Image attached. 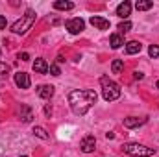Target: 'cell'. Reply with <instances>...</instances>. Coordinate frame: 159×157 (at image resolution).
<instances>
[{
    "mask_svg": "<svg viewBox=\"0 0 159 157\" xmlns=\"http://www.w3.org/2000/svg\"><path fill=\"white\" fill-rule=\"evenodd\" d=\"M96 92L94 91H89V89H76V91H70L69 92V104H70V109L74 115L83 117L94 104H96Z\"/></svg>",
    "mask_w": 159,
    "mask_h": 157,
    "instance_id": "1",
    "label": "cell"
},
{
    "mask_svg": "<svg viewBox=\"0 0 159 157\" xmlns=\"http://www.w3.org/2000/svg\"><path fill=\"white\" fill-rule=\"evenodd\" d=\"M34 22H35V11H34V9H28V11L11 26V32L17 34V35H24L28 30H32Z\"/></svg>",
    "mask_w": 159,
    "mask_h": 157,
    "instance_id": "2",
    "label": "cell"
},
{
    "mask_svg": "<svg viewBox=\"0 0 159 157\" xmlns=\"http://www.w3.org/2000/svg\"><path fill=\"white\" fill-rule=\"evenodd\" d=\"M100 85H102V96L106 102H115L117 98H120V87L113 79H109L107 76H102Z\"/></svg>",
    "mask_w": 159,
    "mask_h": 157,
    "instance_id": "3",
    "label": "cell"
},
{
    "mask_svg": "<svg viewBox=\"0 0 159 157\" xmlns=\"http://www.w3.org/2000/svg\"><path fill=\"white\" fill-rule=\"evenodd\" d=\"M122 152L135 157H150L156 154V148H148V146L139 144V142H126V144H122Z\"/></svg>",
    "mask_w": 159,
    "mask_h": 157,
    "instance_id": "4",
    "label": "cell"
},
{
    "mask_svg": "<svg viewBox=\"0 0 159 157\" xmlns=\"http://www.w3.org/2000/svg\"><path fill=\"white\" fill-rule=\"evenodd\" d=\"M65 28H67L72 35H78V34L83 32L85 22H83V19H80V17H76V19H69V20L65 22Z\"/></svg>",
    "mask_w": 159,
    "mask_h": 157,
    "instance_id": "5",
    "label": "cell"
},
{
    "mask_svg": "<svg viewBox=\"0 0 159 157\" xmlns=\"http://www.w3.org/2000/svg\"><path fill=\"white\" fill-rule=\"evenodd\" d=\"M80 148H81L83 154L94 152V150H96V137H94V135H85V137L81 139V142H80Z\"/></svg>",
    "mask_w": 159,
    "mask_h": 157,
    "instance_id": "6",
    "label": "cell"
},
{
    "mask_svg": "<svg viewBox=\"0 0 159 157\" xmlns=\"http://www.w3.org/2000/svg\"><path fill=\"white\" fill-rule=\"evenodd\" d=\"M146 117H128L124 118V128H128V129H133V128H139V126H143V124H146Z\"/></svg>",
    "mask_w": 159,
    "mask_h": 157,
    "instance_id": "7",
    "label": "cell"
},
{
    "mask_svg": "<svg viewBox=\"0 0 159 157\" xmlns=\"http://www.w3.org/2000/svg\"><path fill=\"white\" fill-rule=\"evenodd\" d=\"M89 22L96 28V30H109V20L107 19H104V17H98V15H93L91 19H89Z\"/></svg>",
    "mask_w": 159,
    "mask_h": 157,
    "instance_id": "8",
    "label": "cell"
},
{
    "mask_svg": "<svg viewBox=\"0 0 159 157\" xmlns=\"http://www.w3.org/2000/svg\"><path fill=\"white\" fill-rule=\"evenodd\" d=\"M15 83H17V87L19 89H30V76L26 74V72H17L15 74Z\"/></svg>",
    "mask_w": 159,
    "mask_h": 157,
    "instance_id": "9",
    "label": "cell"
},
{
    "mask_svg": "<svg viewBox=\"0 0 159 157\" xmlns=\"http://www.w3.org/2000/svg\"><path fill=\"white\" fill-rule=\"evenodd\" d=\"M129 13H131V2H122L117 6V15H119L120 19H128L129 17Z\"/></svg>",
    "mask_w": 159,
    "mask_h": 157,
    "instance_id": "10",
    "label": "cell"
},
{
    "mask_svg": "<svg viewBox=\"0 0 159 157\" xmlns=\"http://www.w3.org/2000/svg\"><path fill=\"white\" fill-rule=\"evenodd\" d=\"M37 94H39L43 100H50L54 96V87L52 85H39L37 87Z\"/></svg>",
    "mask_w": 159,
    "mask_h": 157,
    "instance_id": "11",
    "label": "cell"
},
{
    "mask_svg": "<svg viewBox=\"0 0 159 157\" xmlns=\"http://www.w3.org/2000/svg\"><path fill=\"white\" fill-rule=\"evenodd\" d=\"M34 70H35L37 74H46V72H48V63H46L43 57H37V59L34 61Z\"/></svg>",
    "mask_w": 159,
    "mask_h": 157,
    "instance_id": "12",
    "label": "cell"
},
{
    "mask_svg": "<svg viewBox=\"0 0 159 157\" xmlns=\"http://www.w3.org/2000/svg\"><path fill=\"white\" fill-rule=\"evenodd\" d=\"M141 50H143V44H141L139 41H129V43H126V54L133 56V54H139Z\"/></svg>",
    "mask_w": 159,
    "mask_h": 157,
    "instance_id": "13",
    "label": "cell"
},
{
    "mask_svg": "<svg viewBox=\"0 0 159 157\" xmlns=\"http://www.w3.org/2000/svg\"><path fill=\"white\" fill-rule=\"evenodd\" d=\"M109 44H111L113 50H119L120 46L124 44V37H122L120 34H113V35L109 37Z\"/></svg>",
    "mask_w": 159,
    "mask_h": 157,
    "instance_id": "14",
    "label": "cell"
},
{
    "mask_svg": "<svg viewBox=\"0 0 159 157\" xmlns=\"http://www.w3.org/2000/svg\"><path fill=\"white\" fill-rule=\"evenodd\" d=\"M20 118H22V122H32V118H34L32 107H28V105H20Z\"/></svg>",
    "mask_w": 159,
    "mask_h": 157,
    "instance_id": "15",
    "label": "cell"
},
{
    "mask_svg": "<svg viewBox=\"0 0 159 157\" xmlns=\"http://www.w3.org/2000/svg\"><path fill=\"white\" fill-rule=\"evenodd\" d=\"M135 7H137L139 11H148V9L154 7V2H152V0H137V2H135Z\"/></svg>",
    "mask_w": 159,
    "mask_h": 157,
    "instance_id": "16",
    "label": "cell"
},
{
    "mask_svg": "<svg viewBox=\"0 0 159 157\" xmlns=\"http://www.w3.org/2000/svg\"><path fill=\"white\" fill-rule=\"evenodd\" d=\"M54 7L56 9H61V11H69V9L74 7V4L72 2H67V0H56L54 2Z\"/></svg>",
    "mask_w": 159,
    "mask_h": 157,
    "instance_id": "17",
    "label": "cell"
},
{
    "mask_svg": "<svg viewBox=\"0 0 159 157\" xmlns=\"http://www.w3.org/2000/svg\"><path fill=\"white\" fill-rule=\"evenodd\" d=\"M34 135H35L37 139H41V141H48V139H50V135L46 133V129L41 128V126H35V128H34Z\"/></svg>",
    "mask_w": 159,
    "mask_h": 157,
    "instance_id": "18",
    "label": "cell"
},
{
    "mask_svg": "<svg viewBox=\"0 0 159 157\" xmlns=\"http://www.w3.org/2000/svg\"><path fill=\"white\" fill-rule=\"evenodd\" d=\"M111 70H113V74H120V72L124 70V61H122V59H115V61L111 63Z\"/></svg>",
    "mask_w": 159,
    "mask_h": 157,
    "instance_id": "19",
    "label": "cell"
},
{
    "mask_svg": "<svg viewBox=\"0 0 159 157\" xmlns=\"http://www.w3.org/2000/svg\"><path fill=\"white\" fill-rule=\"evenodd\" d=\"M9 72H11L9 65H6L4 61H0V79H6L7 76H9Z\"/></svg>",
    "mask_w": 159,
    "mask_h": 157,
    "instance_id": "20",
    "label": "cell"
},
{
    "mask_svg": "<svg viewBox=\"0 0 159 157\" xmlns=\"http://www.w3.org/2000/svg\"><path fill=\"white\" fill-rule=\"evenodd\" d=\"M148 56H150V57H154V59H157V57H159V46H157V44H152V46L148 48Z\"/></svg>",
    "mask_w": 159,
    "mask_h": 157,
    "instance_id": "21",
    "label": "cell"
},
{
    "mask_svg": "<svg viewBox=\"0 0 159 157\" xmlns=\"http://www.w3.org/2000/svg\"><path fill=\"white\" fill-rule=\"evenodd\" d=\"M119 30H120V34H126V32H129V30H131V22H129V20H124V22H120V24H119Z\"/></svg>",
    "mask_w": 159,
    "mask_h": 157,
    "instance_id": "22",
    "label": "cell"
},
{
    "mask_svg": "<svg viewBox=\"0 0 159 157\" xmlns=\"http://www.w3.org/2000/svg\"><path fill=\"white\" fill-rule=\"evenodd\" d=\"M48 70L52 72V76H59V74H61V70H59V67H57L56 63H54V65H50V67H48Z\"/></svg>",
    "mask_w": 159,
    "mask_h": 157,
    "instance_id": "23",
    "label": "cell"
},
{
    "mask_svg": "<svg viewBox=\"0 0 159 157\" xmlns=\"http://www.w3.org/2000/svg\"><path fill=\"white\" fill-rule=\"evenodd\" d=\"M44 115H46V117H48V118L52 117V107H50V105H48V104H46V105H44Z\"/></svg>",
    "mask_w": 159,
    "mask_h": 157,
    "instance_id": "24",
    "label": "cell"
},
{
    "mask_svg": "<svg viewBox=\"0 0 159 157\" xmlns=\"http://www.w3.org/2000/svg\"><path fill=\"white\" fill-rule=\"evenodd\" d=\"M6 26H7V20H6V19H4V17L0 15V30H4Z\"/></svg>",
    "mask_w": 159,
    "mask_h": 157,
    "instance_id": "25",
    "label": "cell"
},
{
    "mask_svg": "<svg viewBox=\"0 0 159 157\" xmlns=\"http://www.w3.org/2000/svg\"><path fill=\"white\" fill-rule=\"evenodd\" d=\"M19 59H22V61H28V59H30V56H28L26 52H22V54L19 56Z\"/></svg>",
    "mask_w": 159,
    "mask_h": 157,
    "instance_id": "26",
    "label": "cell"
},
{
    "mask_svg": "<svg viewBox=\"0 0 159 157\" xmlns=\"http://www.w3.org/2000/svg\"><path fill=\"white\" fill-rule=\"evenodd\" d=\"M133 78L135 79H143L144 78V74H143V72H133Z\"/></svg>",
    "mask_w": 159,
    "mask_h": 157,
    "instance_id": "27",
    "label": "cell"
},
{
    "mask_svg": "<svg viewBox=\"0 0 159 157\" xmlns=\"http://www.w3.org/2000/svg\"><path fill=\"white\" fill-rule=\"evenodd\" d=\"M106 137H107V139H113V137H115V133H113V131H109V133H106Z\"/></svg>",
    "mask_w": 159,
    "mask_h": 157,
    "instance_id": "28",
    "label": "cell"
},
{
    "mask_svg": "<svg viewBox=\"0 0 159 157\" xmlns=\"http://www.w3.org/2000/svg\"><path fill=\"white\" fill-rule=\"evenodd\" d=\"M156 85H157V89H159V79H157V83H156Z\"/></svg>",
    "mask_w": 159,
    "mask_h": 157,
    "instance_id": "29",
    "label": "cell"
},
{
    "mask_svg": "<svg viewBox=\"0 0 159 157\" xmlns=\"http://www.w3.org/2000/svg\"><path fill=\"white\" fill-rule=\"evenodd\" d=\"M20 157H28V155H20Z\"/></svg>",
    "mask_w": 159,
    "mask_h": 157,
    "instance_id": "30",
    "label": "cell"
},
{
    "mask_svg": "<svg viewBox=\"0 0 159 157\" xmlns=\"http://www.w3.org/2000/svg\"><path fill=\"white\" fill-rule=\"evenodd\" d=\"M0 54H2V48H0Z\"/></svg>",
    "mask_w": 159,
    "mask_h": 157,
    "instance_id": "31",
    "label": "cell"
}]
</instances>
